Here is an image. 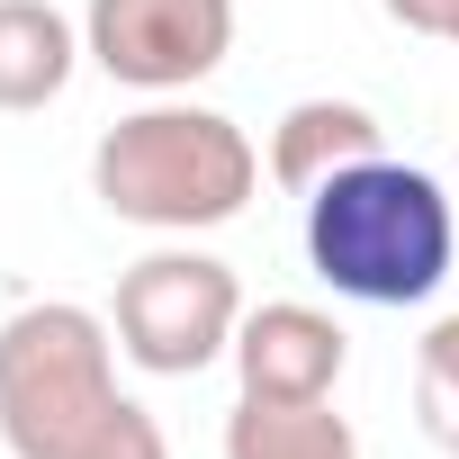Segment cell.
<instances>
[{"mask_svg": "<svg viewBox=\"0 0 459 459\" xmlns=\"http://www.w3.org/2000/svg\"><path fill=\"white\" fill-rule=\"evenodd\" d=\"M262 153L235 117L189 108V100H153L135 117H117L91 153V189L117 225L144 235H207V225H235L253 207Z\"/></svg>", "mask_w": 459, "mask_h": 459, "instance_id": "obj_3", "label": "cell"}, {"mask_svg": "<svg viewBox=\"0 0 459 459\" xmlns=\"http://www.w3.org/2000/svg\"><path fill=\"white\" fill-rule=\"evenodd\" d=\"M378 10H387L396 28H414V37H441V46H459V0H378Z\"/></svg>", "mask_w": 459, "mask_h": 459, "instance_id": "obj_11", "label": "cell"}, {"mask_svg": "<svg viewBox=\"0 0 459 459\" xmlns=\"http://www.w3.org/2000/svg\"><path fill=\"white\" fill-rule=\"evenodd\" d=\"M450 253H459V216L441 180L414 162L369 153L325 189H307V262L351 307H423L450 280Z\"/></svg>", "mask_w": 459, "mask_h": 459, "instance_id": "obj_2", "label": "cell"}, {"mask_svg": "<svg viewBox=\"0 0 459 459\" xmlns=\"http://www.w3.org/2000/svg\"><path fill=\"white\" fill-rule=\"evenodd\" d=\"M235 378L244 396L262 405H316L342 387V360H351V333L325 316V307H298V298H271V307H244L235 325Z\"/></svg>", "mask_w": 459, "mask_h": 459, "instance_id": "obj_6", "label": "cell"}, {"mask_svg": "<svg viewBox=\"0 0 459 459\" xmlns=\"http://www.w3.org/2000/svg\"><path fill=\"white\" fill-rule=\"evenodd\" d=\"M117 351L153 378H198L207 360L235 351V325H244V280L225 271L216 253H189V244H162L144 253L126 280H117Z\"/></svg>", "mask_w": 459, "mask_h": 459, "instance_id": "obj_4", "label": "cell"}, {"mask_svg": "<svg viewBox=\"0 0 459 459\" xmlns=\"http://www.w3.org/2000/svg\"><path fill=\"white\" fill-rule=\"evenodd\" d=\"M82 55L126 91H189L235 55V0H91Z\"/></svg>", "mask_w": 459, "mask_h": 459, "instance_id": "obj_5", "label": "cell"}, {"mask_svg": "<svg viewBox=\"0 0 459 459\" xmlns=\"http://www.w3.org/2000/svg\"><path fill=\"white\" fill-rule=\"evenodd\" d=\"M117 325L46 298L0 325V441L10 459H171L162 423L117 387Z\"/></svg>", "mask_w": 459, "mask_h": 459, "instance_id": "obj_1", "label": "cell"}, {"mask_svg": "<svg viewBox=\"0 0 459 459\" xmlns=\"http://www.w3.org/2000/svg\"><path fill=\"white\" fill-rule=\"evenodd\" d=\"M414 405H423V432L459 459V316H441L414 351Z\"/></svg>", "mask_w": 459, "mask_h": 459, "instance_id": "obj_10", "label": "cell"}, {"mask_svg": "<svg viewBox=\"0 0 459 459\" xmlns=\"http://www.w3.org/2000/svg\"><path fill=\"white\" fill-rule=\"evenodd\" d=\"M369 153H387V126L360 108V100H298L280 126H271V180L280 189H325L333 171H351V162H369Z\"/></svg>", "mask_w": 459, "mask_h": 459, "instance_id": "obj_7", "label": "cell"}, {"mask_svg": "<svg viewBox=\"0 0 459 459\" xmlns=\"http://www.w3.org/2000/svg\"><path fill=\"white\" fill-rule=\"evenodd\" d=\"M225 459H360V441L333 414V396H316V405H262V396H244L235 414H225Z\"/></svg>", "mask_w": 459, "mask_h": 459, "instance_id": "obj_9", "label": "cell"}, {"mask_svg": "<svg viewBox=\"0 0 459 459\" xmlns=\"http://www.w3.org/2000/svg\"><path fill=\"white\" fill-rule=\"evenodd\" d=\"M82 64V28L55 0H0V117L55 108Z\"/></svg>", "mask_w": 459, "mask_h": 459, "instance_id": "obj_8", "label": "cell"}]
</instances>
